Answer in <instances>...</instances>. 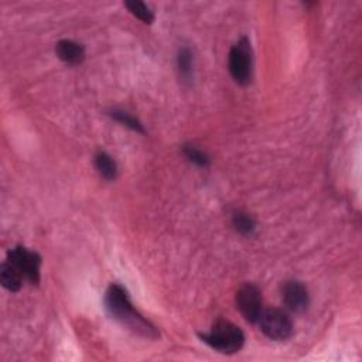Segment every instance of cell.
I'll use <instances>...</instances> for the list:
<instances>
[{
  "label": "cell",
  "mask_w": 362,
  "mask_h": 362,
  "mask_svg": "<svg viewBox=\"0 0 362 362\" xmlns=\"http://www.w3.org/2000/svg\"><path fill=\"white\" fill-rule=\"evenodd\" d=\"M105 307L109 316L117 323L148 340H157L160 334L156 327L144 319L132 304L129 293L124 286L111 284L105 295Z\"/></svg>",
  "instance_id": "1"
},
{
  "label": "cell",
  "mask_w": 362,
  "mask_h": 362,
  "mask_svg": "<svg viewBox=\"0 0 362 362\" xmlns=\"http://www.w3.org/2000/svg\"><path fill=\"white\" fill-rule=\"evenodd\" d=\"M203 343L221 354H235L242 350L245 334L238 326L227 320L216 321L210 332L200 334Z\"/></svg>",
  "instance_id": "2"
},
{
  "label": "cell",
  "mask_w": 362,
  "mask_h": 362,
  "mask_svg": "<svg viewBox=\"0 0 362 362\" xmlns=\"http://www.w3.org/2000/svg\"><path fill=\"white\" fill-rule=\"evenodd\" d=\"M252 47L251 41L247 37L240 38L229 52V72L234 81L240 85L245 87L252 80V67H253V58H252Z\"/></svg>",
  "instance_id": "3"
},
{
  "label": "cell",
  "mask_w": 362,
  "mask_h": 362,
  "mask_svg": "<svg viewBox=\"0 0 362 362\" xmlns=\"http://www.w3.org/2000/svg\"><path fill=\"white\" fill-rule=\"evenodd\" d=\"M262 332L273 341H284L293 334V321L286 311L280 308H268L259 317Z\"/></svg>",
  "instance_id": "4"
},
{
  "label": "cell",
  "mask_w": 362,
  "mask_h": 362,
  "mask_svg": "<svg viewBox=\"0 0 362 362\" xmlns=\"http://www.w3.org/2000/svg\"><path fill=\"white\" fill-rule=\"evenodd\" d=\"M8 260L20 271L24 279L29 280L32 284H38L41 256L37 252L29 251L24 247H16L9 251Z\"/></svg>",
  "instance_id": "5"
},
{
  "label": "cell",
  "mask_w": 362,
  "mask_h": 362,
  "mask_svg": "<svg viewBox=\"0 0 362 362\" xmlns=\"http://www.w3.org/2000/svg\"><path fill=\"white\" fill-rule=\"evenodd\" d=\"M236 307L248 323H258L262 315V295L255 284H245L236 293Z\"/></svg>",
  "instance_id": "6"
},
{
  "label": "cell",
  "mask_w": 362,
  "mask_h": 362,
  "mask_svg": "<svg viewBox=\"0 0 362 362\" xmlns=\"http://www.w3.org/2000/svg\"><path fill=\"white\" fill-rule=\"evenodd\" d=\"M283 302L286 307L293 313H303L310 304V296L307 287L297 280L286 282L282 291Z\"/></svg>",
  "instance_id": "7"
},
{
  "label": "cell",
  "mask_w": 362,
  "mask_h": 362,
  "mask_svg": "<svg viewBox=\"0 0 362 362\" xmlns=\"http://www.w3.org/2000/svg\"><path fill=\"white\" fill-rule=\"evenodd\" d=\"M56 53L61 61L69 65H78L85 60V48L72 40H61L56 45Z\"/></svg>",
  "instance_id": "8"
},
{
  "label": "cell",
  "mask_w": 362,
  "mask_h": 362,
  "mask_svg": "<svg viewBox=\"0 0 362 362\" xmlns=\"http://www.w3.org/2000/svg\"><path fill=\"white\" fill-rule=\"evenodd\" d=\"M23 280V275L13 263H10L9 260L2 263V267H0V282H2V286L5 289H8L9 292H19Z\"/></svg>",
  "instance_id": "9"
},
{
  "label": "cell",
  "mask_w": 362,
  "mask_h": 362,
  "mask_svg": "<svg viewBox=\"0 0 362 362\" xmlns=\"http://www.w3.org/2000/svg\"><path fill=\"white\" fill-rule=\"evenodd\" d=\"M95 168L96 172L100 173L101 177H104L105 180H115L116 174H117V166L116 161L113 160L112 156H109L105 152H100L96 153L95 156Z\"/></svg>",
  "instance_id": "10"
},
{
  "label": "cell",
  "mask_w": 362,
  "mask_h": 362,
  "mask_svg": "<svg viewBox=\"0 0 362 362\" xmlns=\"http://www.w3.org/2000/svg\"><path fill=\"white\" fill-rule=\"evenodd\" d=\"M177 67L183 81H191L192 69H194V56L190 48H181L177 56Z\"/></svg>",
  "instance_id": "11"
},
{
  "label": "cell",
  "mask_w": 362,
  "mask_h": 362,
  "mask_svg": "<svg viewBox=\"0 0 362 362\" xmlns=\"http://www.w3.org/2000/svg\"><path fill=\"white\" fill-rule=\"evenodd\" d=\"M232 223H234L235 229L239 234H242V235H252L255 232V229H256L255 220L252 218L249 214L242 212V211H238V212L234 214Z\"/></svg>",
  "instance_id": "12"
},
{
  "label": "cell",
  "mask_w": 362,
  "mask_h": 362,
  "mask_svg": "<svg viewBox=\"0 0 362 362\" xmlns=\"http://www.w3.org/2000/svg\"><path fill=\"white\" fill-rule=\"evenodd\" d=\"M125 6L140 21L146 23V24H152L155 21L153 12L149 9V6H146L143 2H137V0H131V2H126L125 3Z\"/></svg>",
  "instance_id": "13"
},
{
  "label": "cell",
  "mask_w": 362,
  "mask_h": 362,
  "mask_svg": "<svg viewBox=\"0 0 362 362\" xmlns=\"http://www.w3.org/2000/svg\"><path fill=\"white\" fill-rule=\"evenodd\" d=\"M109 115H111L115 120H117L119 124H122V125L128 126L129 129H132V131H135V132H139V133H144L143 125L139 122V120H137L135 116H132L129 112H126V111H120V109H112V111L109 112Z\"/></svg>",
  "instance_id": "14"
},
{
  "label": "cell",
  "mask_w": 362,
  "mask_h": 362,
  "mask_svg": "<svg viewBox=\"0 0 362 362\" xmlns=\"http://www.w3.org/2000/svg\"><path fill=\"white\" fill-rule=\"evenodd\" d=\"M183 150H184L185 157L191 163H194V164H197L200 167H207L210 164V161H211L210 156L205 152H203L201 149H199L197 146H191V144H190V146H184Z\"/></svg>",
  "instance_id": "15"
}]
</instances>
